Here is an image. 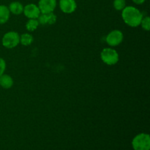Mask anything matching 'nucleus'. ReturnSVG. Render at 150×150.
Segmentation results:
<instances>
[{
  "label": "nucleus",
  "mask_w": 150,
  "mask_h": 150,
  "mask_svg": "<svg viewBox=\"0 0 150 150\" xmlns=\"http://www.w3.org/2000/svg\"><path fill=\"white\" fill-rule=\"evenodd\" d=\"M122 18L125 23L130 27H137L140 26L143 18V14L136 7L133 6H126L122 10Z\"/></svg>",
  "instance_id": "nucleus-1"
},
{
  "label": "nucleus",
  "mask_w": 150,
  "mask_h": 150,
  "mask_svg": "<svg viewBox=\"0 0 150 150\" xmlns=\"http://www.w3.org/2000/svg\"><path fill=\"white\" fill-rule=\"evenodd\" d=\"M132 146L134 150H149L150 137L147 133H139L135 136L132 142Z\"/></svg>",
  "instance_id": "nucleus-2"
},
{
  "label": "nucleus",
  "mask_w": 150,
  "mask_h": 150,
  "mask_svg": "<svg viewBox=\"0 0 150 150\" xmlns=\"http://www.w3.org/2000/svg\"><path fill=\"white\" fill-rule=\"evenodd\" d=\"M100 59L107 65H114L120 59L118 52L111 48H105L100 53Z\"/></svg>",
  "instance_id": "nucleus-3"
},
{
  "label": "nucleus",
  "mask_w": 150,
  "mask_h": 150,
  "mask_svg": "<svg viewBox=\"0 0 150 150\" xmlns=\"http://www.w3.org/2000/svg\"><path fill=\"white\" fill-rule=\"evenodd\" d=\"M1 43L6 48H13L20 43V35L16 32H8L5 33L1 40Z\"/></svg>",
  "instance_id": "nucleus-4"
},
{
  "label": "nucleus",
  "mask_w": 150,
  "mask_h": 150,
  "mask_svg": "<svg viewBox=\"0 0 150 150\" xmlns=\"http://www.w3.org/2000/svg\"><path fill=\"white\" fill-rule=\"evenodd\" d=\"M123 40H124L123 33L118 29H115V30L110 32L105 38V41H106L107 44L111 47L120 45L122 42Z\"/></svg>",
  "instance_id": "nucleus-5"
},
{
  "label": "nucleus",
  "mask_w": 150,
  "mask_h": 150,
  "mask_svg": "<svg viewBox=\"0 0 150 150\" xmlns=\"http://www.w3.org/2000/svg\"><path fill=\"white\" fill-rule=\"evenodd\" d=\"M38 6L41 13H53L57 7V0H39Z\"/></svg>",
  "instance_id": "nucleus-6"
},
{
  "label": "nucleus",
  "mask_w": 150,
  "mask_h": 150,
  "mask_svg": "<svg viewBox=\"0 0 150 150\" xmlns=\"http://www.w3.org/2000/svg\"><path fill=\"white\" fill-rule=\"evenodd\" d=\"M23 13L29 19H38L41 13L38 6L35 4H29L23 7Z\"/></svg>",
  "instance_id": "nucleus-7"
},
{
  "label": "nucleus",
  "mask_w": 150,
  "mask_h": 150,
  "mask_svg": "<svg viewBox=\"0 0 150 150\" xmlns=\"http://www.w3.org/2000/svg\"><path fill=\"white\" fill-rule=\"evenodd\" d=\"M59 7L63 13L70 14L76 11L77 4L76 0H60Z\"/></svg>",
  "instance_id": "nucleus-8"
},
{
  "label": "nucleus",
  "mask_w": 150,
  "mask_h": 150,
  "mask_svg": "<svg viewBox=\"0 0 150 150\" xmlns=\"http://www.w3.org/2000/svg\"><path fill=\"white\" fill-rule=\"evenodd\" d=\"M13 78L7 74H3L0 76V86L4 89H10L13 86Z\"/></svg>",
  "instance_id": "nucleus-9"
},
{
  "label": "nucleus",
  "mask_w": 150,
  "mask_h": 150,
  "mask_svg": "<svg viewBox=\"0 0 150 150\" xmlns=\"http://www.w3.org/2000/svg\"><path fill=\"white\" fill-rule=\"evenodd\" d=\"M10 12L8 7L1 4L0 5V24H4L10 19Z\"/></svg>",
  "instance_id": "nucleus-10"
},
{
  "label": "nucleus",
  "mask_w": 150,
  "mask_h": 150,
  "mask_svg": "<svg viewBox=\"0 0 150 150\" xmlns=\"http://www.w3.org/2000/svg\"><path fill=\"white\" fill-rule=\"evenodd\" d=\"M10 13L14 15H20L23 11V6L19 1H13L10 4L8 7Z\"/></svg>",
  "instance_id": "nucleus-11"
},
{
  "label": "nucleus",
  "mask_w": 150,
  "mask_h": 150,
  "mask_svg": "<svg viewBox=\"0 0 150 150\" xmlns=\"http://www.w3.org/2000/svg\"><path fill=\"white\" fill-rule=\"evenodd\" d=\"M33 41V36L29 33H23L20 36V43L23 46H29Z\"/></svg>",
  "instance_id": "nucleus-12"
},
{
  "label": "nucleus",
  "mask_w": 150,
  "mask_h": 150,
  "mask_svg": "<svg viewBox=\"0 0 150 150\" xmlns=\"http://www.w3.org/2000/svg\"><path fill=\"white\" fill-rule=\"evenodd\" d=\"M39 24L38 19H29L26 23V29L29 32H34L38 29Z\"/></svg>",
  "instance_id": "nucleus-13"
},
{
  "label": "nucleus",
  "mask_w": 150,
  "mask_h": 150,
  "mask_svg": "<svg viewBox=\"0 0 150 150\" xmlns=\"http://www.w3.org/2000/svg\"><path fill=\"white\" fill-rule=\"evenodd\" d=\"M113 6L117 11H122L126 7L125 0H114Z\"/></svg>",
  "instance_id": "nucleus-14"
},
{
  "label": "nucleus",
  "mask_w": 150,
  "mask_h": 150,
  "mask_svg": "<svg viewBox=\"0 0 150 150\" xmlns=\"http://www.w3.org/2000/svg\"><path fill=\"white\" fill-rule=\"evenodd\" d=\"M140 25L142 26V29L144 30L149 31L150 30V18L149 16H146V17L142 18V21H141Z\"/></svg>",
  "instance_id": "nucleus-15"
},
{
  "label": "nucleus",
  "mask_w": 150,
  "mask_h": 150,
  "mask_svg": "<svg viewBox=\"0 0 150 150\" xmlns=\"http://www.w3.org/2000/svg\"><path fill=\"white\" fill-rule=\"evenodd\" d=\"M48 14V24L51 25V24H54V23H56L57 21V16L53 13H47Z\"/></svg>",
  "instance_id": "nucleus-16"
},
{
  "label": "nucleus",
  "mask_w": 150,
  "mask_h": 150,
  "mask_svg": "<svg viewBox=\"0 0 150 150\" xmlns=\"http://www.w3.org/2000/svg\"><path fill=\"white\" fill-rule=\"evenodd\" d=\"M6 69V62L4 59L0 57V76L4 73Z\"/></svg>",
  "instance_id": "nucleus-17"
},
{
  "label": "nucleus",
  "mask_w": 150,
  "mask_h": 150,
  "mask_svg": "<svg viewBox=\"0 0 150 150\" xmlns=\"http://www.w3.org/2000/svg\"><path fill=\"white\" fill-rule=\"evenodd\" d=\"M132 1L136 4H142L145 2L146 0H132Z\"/></svg>",
  "instance_id": "nucleus-18"
}]
</instances>
